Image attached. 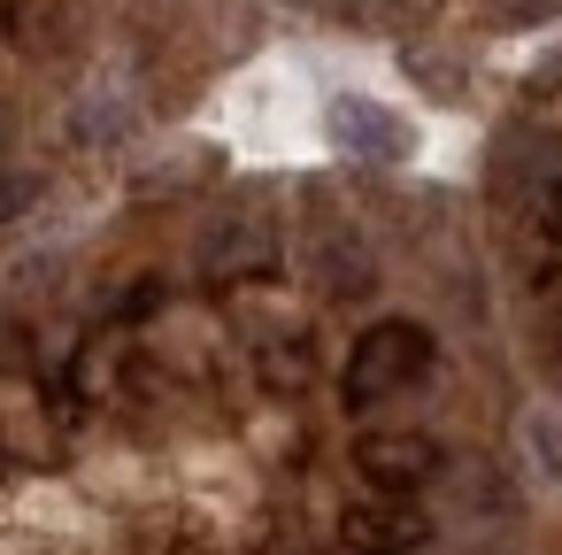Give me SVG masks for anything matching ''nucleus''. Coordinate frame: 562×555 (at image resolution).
<instances>
[{"instance_id":"nucleus-1","label":"nucleus","mask_w":562,"mask_h":555,"mask_svg":"<svg viewBox=\"0 0 562 555\" xmlns=\"http://www.w3.org/2000/svg\"><path fill=\"white\" fill-rule=\"evenodd\" d=\"M331 140L339 147H355V155H370V163H401L408 155V124L393 116V109H378V101H331Z\"/></svg>"}]
</instances>
